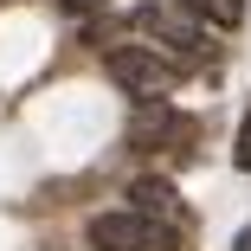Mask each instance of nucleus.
I'll return each mask as SVG.
<instances>
[{"instance_id":"f03ea898","label":"nucleus","mask_w":251,"mask_h":251,"mask_svg":"<svg viewBox=\"0 0 251 251\" xmlns=\"http://www.w3.org/2000/svg\"><path fill=\"white\" fill-rule=\"evenodd\" d=\"M103 71H110L129 97H142V103H161V97L174 90V77H180L161 52H148V45H116V52L103 58Z\"/></svg>"},{"instance_id":"7ed1b4c3","label":"nucleus","mask_w":251,"mask_h":251,"mask_svg":"<svg viewBox=\"0 0 251 251\" xmlns=\"http://www.w3.org/2000/svg\"><path fill=\"white\" fill-rule=\"evenodd\" d=\"M129 213H142V219H161V226L187 232V206L174 200V187H168L161 174H142V180H129Z\"/></svg>"},{"instance_id":"39448f33","label":"nucleus","mask_w":251,"mask_h":251,"mask_svg":"<svg viewBox=\"0 0 251 251\" xmlns=\"http://www.w3.org/2000/svg\"><path fill=\"white\" fill-rule=\"evenodd\" d=\"M187 13L200 20V26H245V0H187Z\"/></svg>"},{"instance_id":"6e6552de","label":"nucleus","mask_w":251,"mask_h":251,"mask_svg":"<svg viewBox=\"0 0 251 251\" xmlns=\"http://www.w3.org/2000/svg\"><path fill=\"white\" fill-rule=\"evenodd\" d=\"M232 251H251V226H245V232H238V238H232Z\"/></svg>"},{"instance_id":"423d86ee","label":"nucleus","mask_w":251,"mask_h":251,"mask_svg":"<svg viewBox=\"0 0 251 251\" xmlns=\"http://www.w3.org/2000/svg\"><path fill=\"white\" fill-rule=\"evenodd\" d=\"M232 168H245V174H251V110H245V123H238V142H232Z\"/></svg>"},{"instance_id":"0eeeda50","label":"nucleus","mask_w":251,"mask_h":251,"mask_svg":"<svg viewBox=\"0 0 251 251\" xmlns=\"http://www.w3.org/2000/svg\"><path fill=\"white\" fill-rule=\"evenodd\" d=\"M90 7H103V0H65V13H90Z\"/></svg>"},{"instance_id":"f257e3e1","label":"nucleus","mask_w":251,"mask_h":251,"mask_svg":"<svg viewBox=\"0 0 251 251\" xmlns=\"http://www.w3.org/2000/svg\"><path fill=\"white\" fill-rule=\"evenodd\" d=\"M84 238L97 251H180V232L161 219H142V213H97L84 226Z\"/></svg>"},{"instance_id":"20e7f679","label":"nucleus","mask_w":251,"mask_h":251,"mask_svg":"<svg viewBox=\"0 0 251 251\" xmlns=\"http://www.w3.org/2000/svg\"><path fill=\"white\" fill-rule=\"evenodd\" d=\"M135 26H142V32H155V39H168L174 52H187V58L200 52V45H206V26H200L193 13H168V7H142V13H135Z\"/></svg>"}]
</instances>
